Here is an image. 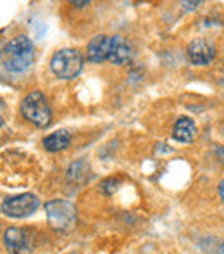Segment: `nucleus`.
<instances>
[{"label":"nucleus","mask_w":224,"mask_h":254,"mask_svg":"<svg viewBox=\"0 0 224 254\" xmlns=\"http://www.w3.org/2000/svg\"><path fill=\"white\" fill-rule=\"evenodd\" d=\"M3 66L10 73H23L31 66L35 59V49L31 40L26 35L12 38L9 44L3 47Z\"/></svg>","instance_id":"nucleus-1"},{"label":"nucleus","mask_w":224,"mask_h":254,"mask_svg":"<svg viewBox=\"0 0 224 254\" xmlns=\"http://www.w3.org/2000/svg\"><path fill=\"white\" fill-rule=\"evenodd\" d=\"M87 170H88V164L85 161H78V163L69 166L67 178H69V182H74V184H81V182L87 180Z\"/></svg>","instance_id":"nucleus-12"},{"label":"nucleus","mask_w":224,"mask_h":254,"mask_svg":"<svg viewBox=\"0 0 224 254\" xmlns=\"http://www.w3.org/2000/svg\"><path fill=\"white\" fill-rule=\"evenodd\" d=\"M50 67L57 78L73 80L83 69V56L74 49H60L52 56Z\"/></svg>","instance_id":"nucleus-4"},{"label":"nucleus","mask_w":224,"mask_h":254,"mask_svg":"<svg viewBox=\"0 0 224 254\" xmlns=\"http://www.w3.org/2000/svg\"><path fill=\"white\" fill-rule=\"evenodd\" d=\"M219 195H221V199L224 201V180H221V184H219Z\"/></svg>","instance_id":"nucleus-15"},{"label":"nucleus","mask_w":224,"mask_h":254,"mask_svg":"<svg viewBox=\"0 0 224 254\" xmlns=\"http://www.w3.org/2000/svg\"><path fill=\"white\" fill-rule=\"evenodd\" d=\"M195 133H197V127H195L193 120L183 116L176 121L173 128V138L178 142H183V144H188V142L193 140Z\"/></svg>","instance_id":"nucleus-10"},{"label":"nucleus","mask_w":224,"mask_h":254,"mask_svg":"<svg viewBox=\"0 0 224 254\" xmlns=\"http://www.w3.org/2000/svg\"><path fill=\"white\" fill-rule=\"evenodd\" d=\"M218 254H224V242L221 246H219V249H218Z\"/></svg>","instance_id":"nucleus-17"},{"label":"nucleus","mask_w":224,"mask_h":254,"mask_svg":"<svg viewBox=\"0 0 224 254\" xmlns=\"http://www.w3.org/2000/svg\"><path fill=\"white\" fill-rule=\"evenodd\" d=\"M73 5H80V7H83V5H88V2H73Z\"/></svg>","instance_id":"nucleus-16"},{"label":"nucleus","mask_w":224,"mask_h":254,"mask_svg":"<svg viewBox=\"0 0 224 254\" xmlns=\"http://www.w3.org/2000/svg\"><path fill=\"white\" fill-rule=\"evenodd\" d=\"M131 59V47L123 37L119 35H114L111 37V52H109V59L112 64H117V66H123L128 61Z\"/></svg>","instance_id":"nucleus-9"},{"label":"nucleus","mask_w":224,"mask_h":254,"mask_svg":"<svg viewBox=\"0 0 224 254\" xmlns=\"http://www.w3.org/2000/svg\"><path fill=\"white\" fill-rule=\"evenodd\" d=\"M21 114L26 118L30 123L38 128H45L52 121V111L48 101L42 92H31L21 102Z\"/></svg>","instance_id":"nucleus-2"},{"label":"nucleus","mask_w":224,"mask_h":254,"mask_svg":"<svg viewBox=\"0 0 224 254\" xmlns=\"http://www.w3.org/2000/svg\"><path fill=\"white\" fill-rule=\"evenodd\" d=\"M109 52H111V37L107 35H98L88 44L87 47V59L90 63H104L109 59Z\"/></svg>","instance_id":"nucleus-8"},{"label":"nucleus","mask_w":224,"mask_h":254,"mask_svg":"<svg viewBox=\"0 0 224 254\" xmlns=\"http://www.w3.org/2000/svg\"><path fill=\"white\" fill-rule=\"evenodd\" d=\"M2 123H3V120H2V116H0V127H2Z\"/></svg>","instance_id":"nucleus-18"},{"label":"nucleus","mask_w":224,"mask_h":254,"mask_svg":"<svg viewBox=\"0 0 224 254\" xmlns=\"http://www.w3.org/2000/svg\"><path fill=\"white\" fill-rule=\"evenodd\" d=\"M117 185H119V182L114 180V178H109V180H104L100 184V192L105 195H111L114 192L117 190Z\"/></svg>","instance_id":"nucleus-13"},{"label":"nucleus","mask_w":224,"mask_h":254,"mask_svg":"<svg viewBox=\"0 0 224 254\" xmlns=\"http://www.w3.org/2000/svg\"><path fill=\"white\" fill-rule=\"evenodd\" d=\"M45 213L50 227L57 232H69L76 225V207L64 199H54L45 204Z\"/></svg>","instance_id":"nucleus-3"},{"label":"nucleus","mask_w":224,"mask_h":254,"mask_svg":"<svg viewBox=\"0 0 224 254\" xmlns=\"http://www.w3.org/2000/svg\"><path fill=\"white\" fill-rule=\"evenodd\" d=\"M188 57L195 66H205L211 64L216 57V49L211 42L204 40V38H197L188 45Z\"/></svg>","instance_id":"nucleus-7"},{"label":"nucleus","mask_w":224,"mask_h":254,"mask_svg":"<svg viewBox=\"0 0 224 254\" xmlns=\"http://www.w3.org/2000/svg\"><path fill=\"white\" fill-rule=\"evenodd\" d=\"M3 244L9 254H30L33 251L31 235L24 228L10 227L3 234Z\"/></svg>","instance_id":"nucleus-6"},{"label":"nucleus","mask_w":224,"mask_h":254,"mask_svg":"<svg viewBox=\"0 0 224 254\" xmlns=\"http://www.w3.org/2000/svg\"><path fill=\"white\" fill-rule=\"evenodd\" d=\"M216 154H218L219 161H221V163L224 164V149H218V151H216Z\"/></svg>","instance_id":"nucleus-14"},{"label":"nucleus","mask_w":224,"mask_h":254,"mask_svg":"<svg viewBox=\"0 0 224 254\" xmlns=\"http://www.w3.org/2000/svg\"><path fill=\"white\" fill-rule=\"evenodd\" d=\"M40 206V201H38L37 195L33 194H21L16 195V197H9L2 202L0 209H2L3 214L10 218H26L30 214H33L35 211Z\"/></svg>","instance_id":"nucleus-5"},{"label":"nucleus","mask_w":224,"mask_h":254,"mask_svg":"<svg viewBox=\"0 0 224 254\" xmlns=\"http://www.w3.org/2000/svg\"><path fill=\"white\" fill-rule=\"evenodd\" d=\"M71 144V133L67 130H59L54 131V133L47 135L44 138V147L47 149L48 152H59L67 149Z\"/></svg>","instance_id":"nucleus-11"}]
</instances>
